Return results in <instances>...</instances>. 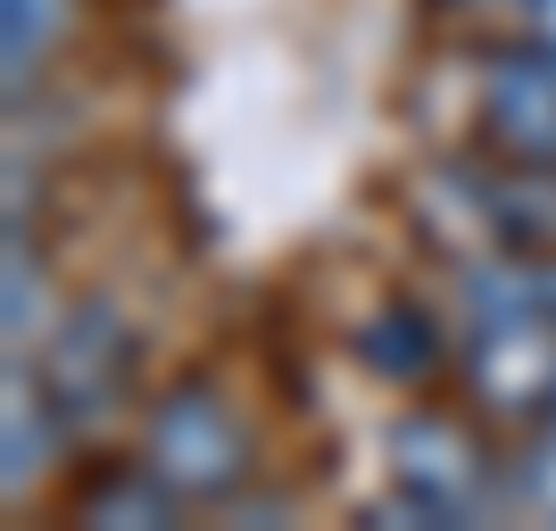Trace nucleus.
I'll list each match as a JSON object with an SVG mask.
<instances>
[{"mask_svg": "<svg viewBox=\"0 0 556 531\" xmlns=\"http://www.w3.org/2000/svg\"><path fill=\"white\" fill-rule=\"evenodd\" d=\"M150 448H159V482H175V490H225L241 473V440L216 416V399H200V391H184L159 416Z\"/></svg>", "mask_w": 556, "mask_h": 531, "instance_id": "1", "label": "nucleus"}, {"mask_svg": "<svg viewBox=\"0 0 556 531\" xmlns=\"http://www.w3.org/2000/svg\"><path fill=\"white\" fill-rule=\"evenodd\" d=\"M490 125H507V141L523 159H556V67L507 59L490 75Z\"/></svg>", "mask_w": 556, "mask_h": 531, "instance_id": "2", "label": "nucleus"}, {"mask_svg": "<svg viewBox=\"0 0 556 531\" xmlns=\"http://www.w3.org/2000/svg\"><path fill=\"white\" fill-rule=\"evenodd\" d=\"M399 448H407V482L424 490V507L432 515H457V507H473V490H482V465L465 457V440L448 432V423H407L399 432Z\"/></svg>", "mask_w": 556, "mask_h": 531, "instance_id": "3", "label": "nucleus"}]
</instances>
